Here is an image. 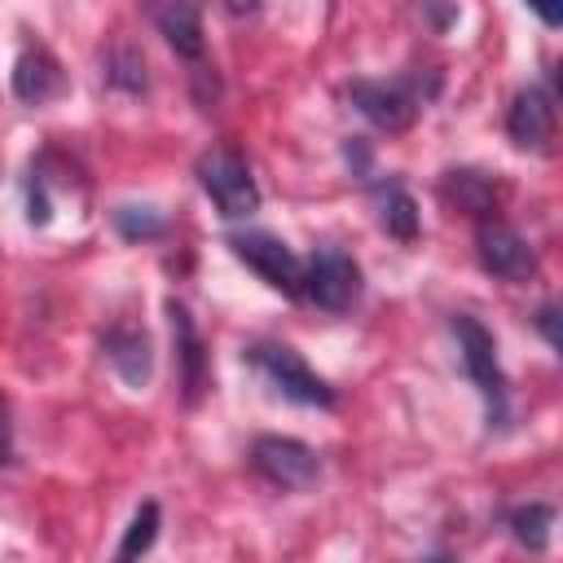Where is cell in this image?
I'll list each match as a JSON object with an SVG mask.
<instances>
[{
	"instance_id": "1",
	"label": "cell",
	"mask_w": 563,
	"mask_h": 563,
	"mask_svg": "<svg viewBox=\"0 0 563 563\" xmlns=\"http://www.w3.org/2000/svg\"><path fill=\"white\" fill-rule=\"evenodd\" d=\"M435 92H440V70H431V66L409 70L400 79H352L347 84V101L356 106V114L387 136L409 132Z\"/></svg>"
},
{
	"instance_id": "2",
	"label": "cell",
	"mask_w": 563,
	"mask_h": 563,
	"mask_svg": "<svg viewBox=\"0 0 563 563\" xmlns=\"http://www.w3.org/2000/svg\"><path fill=\"white\" fill-rule=\"evenodd\" d=\"M449 330L457 339V361L466 369V378L475 383V391L484 396V409H488V427L506 431L510 427V383H506V369L497 361V339L493 330L471 317V312H453L449 317Z\"/></svg>"
},
{
	"instance_id": "3",
	"label": "cell",
	"mask_w": 563,
	"mask_h": 563,
	"mask_svg": "<svg viewBox=\"0 0 563 563\" xmlns=\"http://www.w3.org/2000/svg\"><path fill=\"white\" fill-rule=\"evenodd\" d=\"M246 365L282 396V400H290V405H303V409H334L339 405V396H334V387L290 347V343H277V339H260V343H251L246 352Z\"/></svg>"
},
{
	"instance_id": "4",
	"label": "cell",
	"mask_w": 563,
	"mask_h": 563,
	"mask_svg": "<svg viewBox=\"0 0 563 563\" xmlns=\"http://www.w3.org/2000/svg\"><path fill=\"white\" fill-rule=\"evenodd\" d=\"M194 176H198L202 194L211 198V207H216L224 220H246V216L260 211V185H255V176H251V163H246L238 150H229V145L207 150V154L198 158Z\"/></svg>"
},
{
	"instance_id": "5",
	"label": "cell",
	"mask_w": 563,
	"mask_h": 563,
	"mask_svg": "<svg viewBox=\"0 0 563 563\" xmlns=\"http://www.w3.org/2000/svg\"><path fill=\"white\" fill-rule=\"evenodd\" d=\"M229 251L268 286V290H282L286 299H299L303 295V260L268 229H238L229 233Z\"/></svg>"
},
{
	"instance_id": "6",
	"label": "cell",
	"mask_w": 563,
	"mask_h": 563,
	"mask_svg": "<svg viewBox=\"0 0 563 563\" xmlns=\"http://www.w3.org/2000/svg\"><path fill=\"white\" fill-rule=\"evenodd\" d=\"M251 471L282 493H303L321 479V453L295 435H255Z\"/></svg>"
},
{
	"instance_id": "7",
	"label": "cell",
	"mask_w": 563,
	"mask_h": 563,
	"mask_svg": "<svg viewBox=\"0 0 563 563\" xmlns=\"http://www.w3.org/2000/svg\"><path fill=\"white\" fill-rule=\"evenodd\" d=\"M299 299L317 303L321 312H347L361 299V264L339 246L312 251V260H303V295Z\"/></svg>"
},
{
	"instance_id": "8",
	"label": "cell",
	"mask_w": 563,
	"mask_h": 563,
	"mask_svg": "<svg viewBox=\"0 0 563 563\" xmlns=\"http://www.w3.org/2000/svg\"><path fill=\"white\" fill-rule=\"evenodd\" d=\"M475 260L497 282H528L537 277V246L510 229L506 220H479L475 229Z\"/></svg>"
},
{
	"instance_id": "9",
	"label": "cell",
	"mask_w": 563,
	"mask_h": 563,
	"mask_svg": "<svg viewBox=\"0 0 563 563\" xmlns=\"http://www.w3.org/2000/svg\"><path fill=\"white\" fill-rule=\"evenodd\" d=\"M167 321H172V343H176V369H180V400L198 405L202 391L211 387V356L202 343V330L194 312L180 299H167Z\"/></svg>"
},
{
	"instance_id": "10",
	"label": "cell",
	"mask_w": 563,
	"mask_h": 563,
	"mask_svg": "<svg viewBox=\"0 0 563 563\" xmlns=\"http://www.w3.org/2000/svg\"><path fill=\"white\" fill-rule=\"evenodd\" d=\"M506 136L519 150L545 154L550 141H554V92H545L541 84L519 88L510 97V110H506Z\"/></svg>"
},
{
	"instance_id": "11",
	"label": "cell",
	"mask_w": 563,
	"mask_h": 563,
	"mask_svg": "<svg viewBox=\"0 0 563 563\" xmlns=\"http://www.w3.org/2000/svg\"><path fill=\"white\" fill-rule=\"evenodd\" d=\"M101 356L128 387H145L154 374V343L141 325H110L101 339Z\"/></svg>"
},
{
	"instance_id": "12",
	"label": "cell",
	"mask_w": 563,
	"mask_h": 563,
	"mask_svg": "<svg viewBox=\"0 0 563 563\" xmlns=\"http://www.w3.org/2000/svg\"><path fill=\"white\" fill-rule=\"evenodd\" d=\"M62 88H66V70H62V62H57L44 44H31V48L18 53V62H13V97H18V101L44 106V101H53Z\"/></svg>"
},
{
	"instance_id": "13",
	"label": "cell",
	"mask_w": 563,
	"mask_h": 563,
	"mask_svg": "<svg viewBox=\"0 0 563 563\" xmlns=\"http://www.w3.org/2000/svg\"><path fill=\"white\" fill-rule=\"evenodd\" d=\"M435 189L453 211L475 216V220H488V211L497 202V180L488 172H479V167H449V172H440Z\"/></svg>"
},
{
	"instance_id": "14",
	"label": "cell",
	"mask_w": 563,
	"mask_h": 563,
	"mask_svg": "<svg viewBox=\"0 0 563 563\" xmlns=\"http://www.w3.org/2000/svg\"><path fill=\"white\" fill-rule=\"evenodd\" d=\"M369 198H374V216H378V224H383L387 238H396V242H413L418 238V229H422L418 198L400 180H391V176L374 180L369 185Z\"/></svg>"
},
{
	"instance_id": "15",
	"label": "cell",
	"mask_w": 563,
	"mask_h": 563,
	"mask_svg": "<svg viewBox=\"0 0 563 563\" xmlns=\"http://www.w3.org/2000/svg\"><path fill=\"white\" fill-rule=\"evenodd\" d=\"M158 35L176 48V57H189V62H202L207 53V35H202V9L198 4H154L150 9Z\"/></svg>"
},
{
	"instance_id": "16",
	"label": "cell",
	"mask_w": 563,
	"mask_h": 563,
	"mask_svg": "<svg viewBox=\"0 0 563 563\" xmlns=\"http://www.w3.org/2000/svg\"><path fill=\"white\" fill-rule=\"evenodd\" d=\"M506 528L510 537L528 550V554H545L550 550V537H554V506L550 501H523L506 515Z\"/></svg>"
},
{
	"instance_id": "17",
	"label": "cell",
	"mask_w": 563,
	"mask_h": 563,
	"mask_svg": "<svg viewBox=\"0 0 563 563\" xmlns=\"http://www.w3.org/2000/svg\"><path fill=\"white\" fill-rule=\"evenodd\" d=\"M158 528H163V510H158V501H141V506H136V515L128 519V528H123L119 550H114V559H110V563H141V559L154 550Z\"/></svg>"
},
{
	"instance_id": "18",
	"label": "cell",
	"mask_w": 563,
	"mask_h": 563,
	"mask_svg": "<svg viewBox=\"0 0 563 563\" xmlns=\"http://www.w3.org/2000/svg\"><path fill=\"white\" fill-rule=\"evenodd\" d=\"M106 84L128 92V97H141L150 92V66H145V53L132 48V44H114L106 53Z\"/></svg>"
},
{
	"instance_id": "19",
	"label": "cell",
	"mask_w": 563,
	"mask_h": 563,
	"mask_svg": "<svg viewBox=\"0 0 563 563\" xmlns=\"http://www.w3.org/2000/svg\"><path fill=\"white\" fill-rule=\"evenodd\" d=\"M114 233L123 238V242H158V238H167V216L158 211V207H150V202H123V207H114Z\"/></svg>"
},
{
	"instance_id": "20",
	"label": "cell",
	"mask_w": 563,
	"mask_h": 563,
	"mask_svg": "<svg viewBox=\"0 0 563 563\" xmlns=\"http://www.w3.org/2000/svg\"><path fill=\"white\" fill-rule=\"evenodd\" d=\"M26 220H31L35 229H44V224L53 220V194H48V185H44L40 172L26 176Z\"/></svg>"
},
{
	"instance_id": "21",
	"label": "cell",
	"mask_w": 563,
	"mask_h": 563,
	"mask_svg": "<svg viewBox=\"0 0 563 563\" xmlns=\"http://www.w3.org/2000/svg\"><path fill=\"white\" fill-rule=\"evenodd\" d=\"M343 158H347V167H352V176H356V180H369L374 150L365 145V136H347V141H343Z\"/></svg>"
},
{
	"instance_id": "22",
	"label": "cell",
	"mask_w": 563,
	"mask_h": 563,
	"mask_svg": "<svg viewBox=\"0 0 563 563\" xmlns=\"http://www.w3.org/2000/svg\"><path fill=\"white\" fill-rule=\"evenodd\" d=\"M532 325L541 330V339H545V347H550V352H559V347H563V339H559V303H554V299H545V303L532 312Z\"/></svg>"
},
{
	"instance_id": "23",
	"label": "cell",
	"mask_w": 563,
	"mask_h": 563,
	"mask_svg": "<svg viewBox=\"0 0 563 563\" xmlns=\"http://www.w3.org/2000/svg\"><path fill=\"white\" fill-rule=\"evenodd\" d=\"M0 466H13V422H9L4 396H0Z\"/></svg>"
},
{
	"instance_id": "24",
	"label": "cell",
	"mask_w": 563,
	"mask_h": 563,
	"mask_svg": "<svg viewBox=\"0 0 563 563\" xmlns=\"http://www.w3.org/2000/svg\"><path fill=\"white\" fill-rule=\"evenodd\" d=\"M422 13L431 18V26H435V31H444L449 22H457V9H453V4H449V9H435V4H427Z\"/></svg>"
},
{
	"instance_id": "25",
	"label": "cell",
	"mask_w": 563,
	"mask_h": 563,
	"mask_svg": "<svg viewBox=\"0 0 563 563\" xmlns=\"http://www.w3.org/2000/svg\"><path fill=\"white\" fill-rule=\"evenodd\" d=\"M418 563H462V559H453V554H427V559H418Z\"/></svg>"
}]
</instances>
